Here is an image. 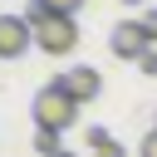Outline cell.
<instances>
[{
  "label": "cell",
  "mask_w": 157,
  "mask_h": 157,
  "mask_svg": "<svg viewBox=\"0 0 157 157\" xmlns=\"http://www.w3.org/2000/svg\"><path fill=\"white\" fill-rule=\"evenodd\" d=\"M29 113H34V128H49V132H64V128H74L78 123V98L54 78V83H44L39 93H34V103H29Z\"/></svg>",
  "instance_id": "1"
},
{
  "label": "cell",
  "mask_w": 157,
  "mask_h": 157,
  "mask_svg": "<svg viewBox=\"0 0 157 157\" xmlns=\"http://www.w3.org/2000/svg\"><path fill=\"white\" fill-rule=\"evenodd\" d=\"M29 29H34V44H39L44 54H54V59L78 44V20H74V15H54V10H49V15H44L39 25H29Z\"/></svg>",
  "instance_id": "2"
},
{
  "label": "cell",
  "mask_w": 157,
  "mask_h": 157,
  "mask_svg": "<svg viewBox=\"0 0 157 157\" xmlns=\"http://www.w3.org/2000/svg\"><path fill=\"white\" fill-rule=\"evenodd\" d=\"M108 49H113V59H132V64H137L147 49H157V39L147 34V25H142V20H123V25H113Z\"/></svg>",
  "instance_id": "3"
},
{
  "label": "cell",
  "mask_w": 157,
  "mask_h": 157,
  "mask_svg": "<svg viewBox=\"0 0 157 157\" xmlns=\"http://www.w3.org/2000/svg\"><path fill=\"white\" fill-rule=\"evenodd\" d=\"M34 44V29L25 15H0V59H20Z\"/></svg>",
  "instance_id": "4"
},
{
  "label": "cell",
  "mask_w": 157,
  "mask_h": 157,
  "mask_svg": "<svg viewBox=\"0 0 157 157\" xmlns=\"http://www.w3.org/2000/svg\"><path fill=\"white\" fill-rule=\"evenodd\" d=\"M59 83L78 98V103H93L98 98V88H103V78H98V69H88V64H78V69H69V74H59Z\"/></svg>",
  "instance_id": "5"
},
{
  "label": "cell",
  "mask_w": 157,
  "mask_h": 157,
  "mask_svg": "<svg viewBox=\"0 0 157 157\" xmlns=\"http://www.w3.org/2000/svg\"><path fill=\"white\" fill-rule=\"evenodd\" d=\"M34 152H39V157H54V152H64V147H59V132H49V128H34Z\"/></svg>",
  "instance_id": "6"
},
{
  "label": "cell",
  "mask_w": 157,
  "mask_h": 157,
  "mask_svg": "<svg viewBox=\"0 0 157 157\" xmlns=\"http://www.w3.org/2000/svg\"><path fill=\"white\" fill-rule=\"evenodd\" d=\"M93 157H128V152H123V142H113V137H108V142H98V147H93Z\"/></svg>",
  "instance_id": "7"
},
{
  "label": "cell",
  "mask_w": 157,
  "mask_h": 157,
  "mask_svg": "<svg viewBox=\"0 0 157 157\" xmlns=\"http://www.w3.org/2000/svg\"><path fill=\"white\" fill-rule=\"evenodd\" d=\"M54 15H74V10H83V0H44Z\"/></svg>",
  "instance_id": "8"
},
{
  "label": "cell",
  "mask_w": 157,
  "mask_h": 157,
  "mask_svg": "<svg viewBox=\"0 0 157 157\" xmlns=\"http://www.w3.org/2000/svg\"><path fill=\"white\" fill-rule=\"evenodd\" d=\"M108 137H113L108 128H88V137H83V142H88V152H93V147H98V142H108Z\"/></svg>",
  "instance_id": "9"
},
{
  "label": "cell",
  "mask_w": 157,
  "mask_h": 157,
  "mask_svg": "<svg viewBox=\"0 0 157 157\" xmlns=\"http://www.w3.org/2000/svg\"><path fill=\"white\" fill-rule=\"evenodd\" d=\"M137 157H157V128L142 137V147H137Z\"/></svg>",
  "instance_id": "10"
},
{
  "label": "cell",
  "mask_w": 157,
  "mask_h": 157,
  "mask_svg": "<svg viewBox=\"0 0 157 157\" xmlns=\"http://www.w3.org/2000/svg\"><path fill=\"white\" fill-rule=\"evenodd\" d=\"M137 69H142V74H157V49H147V54L137 59Z\"/></svg>",
  "instance_id": "11"
},
{
  "label": "cell",
  "mask_w": 157,
  "mask_h": 157,
  "mask_svg": "<svg viewBox=\"0 0 157 157\" xmlns=\"http://www.w3.org/2000/svg\"><path fill=\"white\" fill-rule=\"evenodd\" d=\"M142 25H147V34L157 39V10H152V15H142Z\"/></svg>",
  "instance_id": "12"
},
{
  "label": "cell",
  "mask_w": 157,
  "mask_h": 157,
  "mask_svg": "<svg viewBox=\"0 0 157 157\" xmlns=\"http://www.w3.org/2000/svg\"><path fill=\"white\" fill-rule=\"evenodd\" d=\"M54 157H78V152H69V147H64V152H54Z\"/></svg>",
  "instance_id": "13"
},
{
  "label": "cell",
  "mask_w": 157,
  "mask_h": 157,
  "mask_svg": "<svg viewBox=\"0 0 157 157\" xmlns=\"http://www.w3.org/2000/svg\"><path fill=\"white\" fill-rule=\"evenodd\" d=\"M123 5H142V0H123Z\"/></svg>",
  "instance_id": "14"
}]
</instances>
